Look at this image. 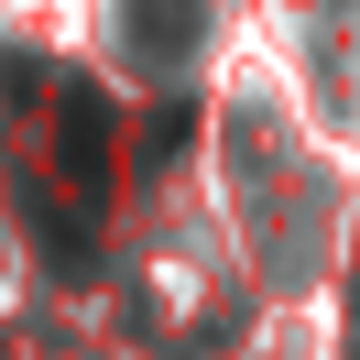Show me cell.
<instances>
[{"instance_id":"obj_1","label":"cell","mask_w":360,"mask_h":360,"mask_svg":"<svg viewBox=\"0 0 360 360\" xmlns=\"http://www.w3.org/2000/svg\"><path fill=\"white\" fill-rule=\"evenodd\" d=\"M66 175L77 186H110V110L88 88H66Z\"/></svg>"},{"instance_id":"obj_2","label":"cell","mask_w":360,"mask_h":360,"mask_svg":"<svg viewBox=\"0 0 360 360\" xmlns=\"http://www.w3.org/2000/svg\"><path fill=\"white\" fill-rule=\"evenodd\" d=\"M131 33H142V55H153V66H175L186 33H197V0H131Z\"/></svg>"}]
</instances>
